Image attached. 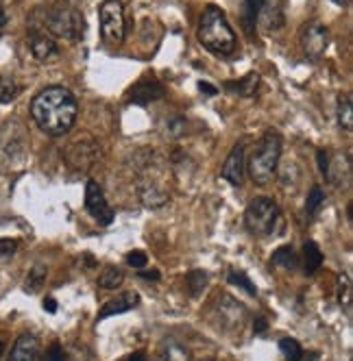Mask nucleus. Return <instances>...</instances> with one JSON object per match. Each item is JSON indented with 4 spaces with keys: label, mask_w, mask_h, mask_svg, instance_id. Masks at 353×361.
Wrapping results in <instances>:
<instances>
[{
    "label": "nucleus",
    "mask_w": 353,
    "mask_h": 361,
    "mask_svg": "<svg viewBox=\"0 0 353 361\" xmlns=\"http://www.w3.org/2000/svg\"><path fill=\"white\" fill-rule=\"evenodd\" d=\"M196 35H198V42L218 57H229L236 53V46H238L236 33L232 29L229 20H227L225 11L216 5L205 7L203 16L198 20Z\"/></svg>",
    "instance_id": "f03ea898"
},
{
    "label": "nucleus",
    "mask_w": 353,
    "mask_h": 361,
    "mask_svg": "<svg viewBox=\"0 0 353 361\" xmlns=\"http://www.w3.org/2000/svg\"><path fill=\"white\" fill-rule=\"evenodd\" d=\"M18 252V242L16 240H9V238H3L0 240V259H9Z\"/></svg>",
    "instance_id": "f704fd0d"
},
{
    "label": "nucleus",
    "mask_w": 353,
    "mask_h": 361,
    "mask_svg": "<svg viewBox=\"0 0 353 361\" xmlns=\"http://www.w3.org/2000/svg\"><path fill=\"white\" fill-rule=\"evenodd\" d=\"M138 194L142 204L148 209H160L168 202V192L160 183H155V180H142L138 185Z\"/></svg>",
    "instance_id": "f3484780"
},
{
    "label": "nucleus",
    "mask_w": 353,
    "mask_h": 361,
    "mask_svg": "<svg viewBox=\"0 0 353 361\" xmlns=\"http://www.w3.org/2000/svg\"><path fill=\"white\" fill-rule=\"evenodd\" d=\"M98 20H100V33L105 42L120 44L124 39V9L120 0H105L98 7Z\"/></svg>",
    "instance_id": "6e6552de"
},
{
    "label": "nucleus",
    "mask_w": 353,
    "mask_h": 361,
    "mask_svg": "<svg viewBox=\"0 0 353 361\" xmlns=\"http://www.w3.org/2000/svg\"><path fill=\"white\" fill-rule=\"evenodd\" d=\"M338 126L342 131L351 133L353 128V107H351V96H342L338 100Z\"/></svg>",
    "instance_id": "a878e982"
},
{
    "label": "nucleus",
    "mask_w": 353,
    "mask_h": 361,
    "mask_svg": "<svg viewBox=\"0 0 353 361\" xmlns=\"http://www.w3.org/2000/svg\"><path fill=\"white\" fill-rule=\"evenodd\" d=\"M327 161H330V152L318 150V168H321V172H323V174L327 172Z\"/></svg>",
    "instance_id": "4c0bfd02"
},
{
    "label": "nucleus",
    "mask_w": 353,
    "mask_h": 361,
    "mask_svg": "<svg viewBox=\"0 0 353 361\" xmlns=\"http://www.w3.org/2000/svg\"><path fill=\"white\" fill-rule=\"evenodd\" d=\"M3 353H5V344L0 342V361H3Z\"/></svg>",
    "instance_id": "49530a36"
},
{
    "label": "nucleus",
    "mask_w": 353,
    "mask_h": 361,
    "mask_svg": "<svg viewBox=\"0 0 353 361\" xmlns=\"http://www.w3.org/2000/svg\"><path fill=\"white\" fill-rule=\"evenodd\" d=\"M44 29L66 42H79L85 35V18L77 7L57 5L46 11Z\"/></svg>",
    "instance_id": "20e7f679"
},
{
    "label": "nucleus",
    "mask_w": 353,
    "mask_h": 361,
    "mask_svg": "<svg viewBox=\"0 0 353 361\" xmlns=\"http://www.w3.org/2000/svg\"><path fill=\"white\" fill-rule=\"evenodd\" d=\"M5 24H7V13H5V9L0 7V31L5 29Z\"/></svg>",
    "instance_id": "c03bdc74"
},
{
    "label": "nucleus",
    "mask_w": 353,
    "mask_h": 361,
    "mask_svg": "<svg viewBox=\"0 0 353 361\" xmlns=\"http://www.w3.org/2000/svg\"><path fill=\"white\" fill-rule=\"evenodd\" d=\"M332 3H336V5H340V7H347V5H349V0H332Z\"/></svg>",
    "instance_id": "a18cd8bd"
},
{
    "label": "nucleus",
    "mask_w": 353,
    "mask_h": 361,
    "mask_svg": "<svg viewBox=\"0 0 353 361\" xmlns=\"http://www.w3.org/2000/svg\"><path fill=\"white\" fill-rule=\"evenodd\" d=\"M66 161L74 168V170H81L88 172L90 168H94V164H98L100 159V144L88 135L74 140L72 144H68L66 152H64Z\"/></svg>",
    "instance_id": "1a4fd4ad"
},
{
    "label": "nucleus",
    "mask_w": 353,
    "mask_h": 361,
    "mask_svg": "<svg viewBox=\"0 0 353 361\" xmlns=\"http://www.w3.org/2000/svg\"><path fill=\"white\" fill-rule=\"evenodd\" d=\"M327 46H330V31H327L325 24L321 22H310L306 24L304 33H301V48L308 59L316 61L327 53Z\"/></svg>",
    "instance_id": "9d476101"
},
{
    "label": "nucleus",
    "mask_w": 353,
    "mask_h": 361,
    "mask_svg": "<svg viewBox=\"0 0 353 361\" xmlns=\"http://www.w3.org/2000/svg\"><path fill=\"white\" fill-rule=\"evenodd\" d=\"M31 116L35 124L50 137H61L72 131L79 116L74 94L61 85L46 87L31 100Z\"/></svg>",
    "instance_id": "f257e3e1"
},
{
    "label": "nucleus",
    "mask_w": 353,
    "mask_h": 361,
    "mask_svg": "<svg viewBox=\"0 0 353 361\" xmlns=\"http://www.w3.org/2000/svg\"><path fill=\"white\" fill-rule=\"evenodd\" d=\"M127 264H129V266H133V268H146L148 257H146L142 250H133V252H129V255H127Z\"/></svg>",
    "instance_id": "c9c22d12"
},
{
    "label": "nucleus",
    "mask_w": 353,
    "mask_h": 361,
    "mask_svg": "<svg viewBox=\"0 0 353 361\" xmlns=\"http://www.w3.org/2000/svg\"><path fill=\"white\" fill-rule=\"evenodd\" d=\"M280 350H282V355H284L288 361H301V359H304V348H301L299 342L292 340V338H284V340L280 342Z\"/></svg>",
    "instance_id": "2f4dec72"
},
{
    "label": "nucleus",
    "mask_w": 353,
    "mask_h": 361,
    "mask_svg": "<svg viewBox=\"0 0 353 361\" xmlns=\"http://www.w3.org/2000/svg\"><path fill=\"white\" fill-rule=\"evenodd\" d=\"M166 131H168L170 137H181V135H186V131H188V122H186L184 118H172V120L168 122V126H166Z\"/></svg>",
    "instance_id": "72a5a7b5"
},
{
    "label": "nucleus",
    "mask_w": 353,
    "mask_h": 361,
    "mask_svg": "<svg viewBox=\"0 0 353 361\" xmlns=\"http://www.w3.org/2000/svg\"><path fill=\"white\" fill-rule=\"evenodd\" d=\"M299 178H301V174H299V166H297L294 161H288V164L284 166L282 174H280V183H282V188H284V190H288V188H290V183H292V190H297Z\"/></svg>",
    "instance_id": "7c9ffc66"
},
{
    "label": "nucleus",
    "mask_w": 353,
    "mask_h": 361,
    "mask_svg": "<svg viewBox=\"0 0 353 361\" xmlns=\"http://www.w3.org/2000/svg\"><path fill=\"white\" fill-rule=\"evenodd\" d=\"M140 305V294L138 292H124L116 298H112L109 302L103 305V309L98 312V320H105L109 316H118V314H124V312H131Z\"/></svg>",
    "instance_id": "2eb2a0df"
},
{
    "label": "nucleus",
    "mask_w": 353,
    "mask_h": 361,
    "mask_svg": "<svg viewBox=\"0 0 353 361\" xmlns=\"http://www.w3.org/2000/svg\"><path fill=\"white\" fill-rule=\"evenodd\" d=\"M297 264H299V257H297V252H294L292 246H282V248H277L275 255L270 257V266L282 268V270H288V272H292V270L297 268Z\"/></svg>",
    "instance_id": "4be33fe9"
},
{
    "label": "nucleus",
    "mask_w": 353,
    "mask_h": 361,
    "mask_svg": "<svg viewBox=\"0 0 353 361\" xmlns=\"http://www.w3.org/2000/svg\"><path fill=\"white\" fill-rule=\"evenodd\" d=\"M323 204H325V194H323V190L318 185H314L310 190L308 200H306V216H308V220H312L318 214V209L323 207Z\"/></svg>",
    "instance_id": "cd10ccee"
},
{
    "label": "nucleus",
    "mask_w": 353,
    "mask_h": 361,
    "mask_svg": "<svg viewBox=\"0 0 353 361\" xmlns=\"http://www.w3.org/2000/svg\"><path fill=\"white\" fill-rule=\"evenodd\" d=\"M9 361H40V342L35 335L24 333L16 340Z\"/></svg>",
    "instance_id": "dca6fc26"
},
{
    "label": "nucleus",
    "mask_w": 353,
    "mask_h": 361,
    "mask_svg": "<svg viewBox=\"0 0 353 361\" xmlns=\"http://www.w3.org/2000/svg\"><path fill=\"white\" fill-rule=\"evenodd\" d=\"M44 309H46V312H50V314H55V312H57V302H55V298H46V300H44Z\"/></svg>",
    "instance_id": "a19ab883"
},
{
    "label": "nucleus",
    "mask_w": 353,
    "mask_h": 361,
    "mask_svg": "<svg viewBox=\"0 0 353 361\" xmlns=\"http://www.w3.org/2000/svg\"><path fill=\"white\" fill-rule=\"evenodd\" d=\"M266 326H268V324H266L264 318H256V322H253V331H256V333H264Z\"/></svg>",
    "instance_id": "79ce46f5"
},
{
    "label": "nucleus",
    "mask_w": 353,
    "mask_h": 361,
    "mask_svg": "<svg viewBox=\"0 0 353 361\" xmlns=\"http://www.w3.org/2000/svg\"><path fill=\"white\" fill-rule=\"evenodd\" d=\"M140 276H142V279H148V281H150V279L157 281V279H160V272H157V270H150V272H148V270H140Z\"/></svg>",
    "instance_id": "37998d69"
},
{
    "label": "nucleus",
    "mask_w": 353,
    "mask_h": 361,
    "mask_svg": "<svg viewBox=\"0 0 353 361\" xmlns=\"http://www.w3.org/2000/svg\"><path fill=\"white\" fill-rule=\"evenodd\" d=\"M198 90H201V92H205L208 96H216V94H218V90H216L214 85H210V83H203V81L198 83Z\"/></svg>",
    "instance_id": "58836bf2"
},
{
    "label": "nucleus",
    "mask_w": 353,
    "mask_h": 361,
    "mask_svg": "<svg viewBox=\"0 0 353 361\" xmlns=\"http://www.w3.org/2000/svg\"><path fill=\"white\" fill-rule=\"evenodd\" d=\"M323 266V252L316 242H306L304 244V272L308 276L316 274Z\"/></svg>",
    "instance_id": "412c9836"
},
{
    "label": "nucleus",
    "mask_w": 353,
    "mask_h": 361,
    "mask_svg": "<svg viewBox=\"0 0 353 361\" xmlns=\"http://www.w3.org/2000/svg\"><path fill=\"white\" fill-rule=\"evenodd\" d=\"M227 281L232 283V286H238V288H242L249 296H256L258 294V288L253 286V281H251L244 272H240V270H232L229 272V276H227Z\"/></svg>",
    "instance_id": "c85d7f7f"
},
{
    "label": "nucleus",
    "mask_w": 353,
    "mask_h": 361,
    "mask_svg": "<svg viewBox=\"0 0 353 361\" xmlns=\"http://www.w3.org/2000/svg\"><path fill=\"white\" fill-rule=\"evenodd\" d=\"M122 281H124V272L116 266H109L98 276V286L103 290H116L118 286H122Z\"/></svg>",
    "instance_id": "393cba45"
},
{
    "label": "nucleus",
    "mask_w": 353,
    "mask_h": 361,
    "mask_svg": "<svg viewBox=\"0 0 353 361\" xmlns=\"http://www.w3.org/2000/svg\"><path fill=\"white\" fill-rule=\"evenodd\" d=\"M29 48H31L33 57H35L37 61H42V63L53 61V59H57V55H59L57 44L53 42V37L46 35V31H31Z\"/></svg>",
    "instance_id": "4468645a"
},
{
    "label": "nucleus",
    "mask_w": 353,
    "mask_h": 361,
    "mask_svg": "<svg viewBox=\"0 0 353 361\" xmlns=\"http://www.w3.org/2000/svg\"><path fill=\"white\" fill-rule=\"evenodd\" d=\"M208 283H210L208 272H203V270H190V272H188V276H186V290H188V294H190V296L198 298L201 294L205 292Z\"/></svg>",
    "instance_id": "5701e85b"
},
{
    "label": "nucleus",
    "mask_w": 353,
    "mask_h": 361,
    "mask_svg": "<svg viewBox=\"0 0 353 361\" xmlns=\"http://www.w3.org/2000/svg\"><path fill=\"white\" fill-rule=\"evenodd\" d=\"M120 361H148V357L144 353H131V355H127V357L120 359Z\"/></svg>",
    "instance_id": "ea45409f"
},
{
    "label": "nucleus",
    "mask_w": 353,
    "mask_h": 361,
    "mask_svg": "<svg viewBox=\"0 0 353 361\" xmlns=\"http://www.w3.org/2000/svg\"><path fill=\"white\" fill-rule=\"evenodd\" d=\"M280 157H282V137L280 133L268 131L260 140V144L256 146L253 154H251V159L246 164L251 180L258 185H266L268 180H273L277 166H280Z\"/></svg>",
    "instance_id": "7ed1b4c3"
},
{
    "label": "nucleus",
    "mask_w": 353,
    "mask_h": 361,
    "mask_svg": "<svg viewBox=\"0 0 353 361\" xmlns=\"http://www.w3.org/2000/svg\"><path fill=\"white\" fill-rule=\"evenodd\" d=\"M44 281H46V266H33L31 268V272H29V276H27V283H24V286H27V292H37L42 286H44Z\"/></svg>",
    "instance_id": "473e14b6"
},
{
    "label": "nucleus",
    "mask_w": 353,
    "mask_h": 361,
    "mask_svg": "<svg viewBox=\"0 0 353 361\" xmlns=\"http://www.w3.org/2000/svg\"><path fill=\"white\" fill-rule=\"evenodd\" d=\"M166 90L160 81L155 79H144L140 83H136L131 90H129V102L133 105H150V102H155L160 98H164Z\"/></svg>",
    "instance_id": "f8f14e48"
},
{
    "label": "nucleus",
    "mask_w": 353,
    "mask_h": 361,
    "mask_svg": "<svg viewBox=\"0 0 353 361\" xmlns=\"http://www.w3.org/2000/svg\"><path fill=\"white\" fill-rule=\"evenodd\" d=\"M162 359L164 361H190L192 359V355H190V350L184 346V344H179V342H168L166 346H164V350H162Z\"/></svg>",
    "instance_id": "bb28decb"
},
{
    "label": "nucleus",
    "mask_w": 353,
    "mask_h": 361,
    "mask_svg": "<svg viewBox=\"0 0 353 361\" xmlns=\"http://www.w3.org/2000/svg\"><path fill=\"white\" fill-rule=\"evenodd\" d=\"M85 209L98 224L109 226L114 222V209L109 207V202L103 194V188H100L96 180H88V185H85Z\"/></svg>",
    "instance_id": "9b49d317"
},
{
    "label": "nucleus",
    "mask_w": 353,
    "mask_h": 361,
    "mask_svg": "<svg viewBox=\"0 0 353 361\" xmlns=\"http://www.w3.org/2000/svg\"><path fill=\"white\" fill-rule=\"evenodd\" d=\"M258 87H260V76L256 72L246 74L244 79H240L236 83H225V90H229L232 94H238V96H244V98L256 96Z\"/></svg>",
    "instance_id": "aec40b11"
},
{
    "label": "nucleus",
    "mask_w": 353,
    "mask_h": 361,
    "mask_svg": "<svg viewBox=\"0 0 353 361\" xmlns=\"http://www.w3.org/2000/svg\"><path fill=\"white\" fill-rule=\"evenodd\" d=\"M24 152H27L24 124L18 120H9L0 128V164L16 166L24 159Z\"/></svg>",
    "instance_id": "423d86ee"
},
{
    "label": "nucleus",
    "mask_w": 353,
    "mask_h": 361,
    "mask_svg": "<svg viewBox=\"0 0 353 361\" xmlns=\"http://www.w3.org/2000/svg\"><path fill=\"white\" fill-rule=\"evenodd\" d=\"M212 318L222 331H240L249 318L246 307L229 294H220L212 305Z\"/></svg>",
    "instance_id": "0eeeda50"
},
{
    "label": "nucleus",
    "mask_w": 353,
    "mask_h": 361,
    "mask_svg": "<svg viewBox=\"0 0 353 361\" xmlns=\"http://www.w3.org/2000/svg\"><path fill=\"white\" fill-rule=\"evenodd\" d=\"M20 94V85L13 76H0V105H9Z\"/></svg>",
    "instance_id": "b1692460"
},
{
    "label": "nucleus",
    "mask_w": 353,
    "mask_h": 361,
    "mask_svg": "<svg viewBox=\"0 0 353 361\" xmlns=\"http://www.w3.org/2000/svg\"><path fill=\"white\" fill-rule=\"evenodd\" d=\"M44 361H68V355L64 353V348L59 344H53V346H50V350L46 353Z\"/></svg>",
    "instance_id": "e433bc0d"
},
{
    "label": "nucleus",
    "mask_w": 353,
    "mask_h": 361,
    "mask_svg": "<svg viewBox=\"0 0 353 361\" xmlns=\"http://www.w3.org/2000/svg\"><path fill=\"white\" fill-rule=\"evenodd\" d=\"M338 302L347 314H351V302H353V288L347 274L340 276V288H338Z\"/></svg>",
    "instance_id": "c756f323"
},
{
    "label": "nucleus",
    "mask_w": 353,
    "mask_h": 361,
    "mask_svg": "<svg viewBox=\"0 0 353 361\" xmlns=\"http://www.w3.org/2000/svg\"><path fill=\"white\" fill-rule=\"evenodd\" d=\"M277 220H280V207H277V202L268 196L253 198L244 212V224L249 228V233H253L258 238L270 235Z\"/></svg>",
    "instance_id": "39448f33"
},
{
    "label": "nucleus",
    "mask_w": 353,
    "mask_h": 361,
    "mask_svg": "<svg viewBox=\"0 0 353 361\" xmlns=\"http://www.w3.org/2000/svg\"><path fill=\"white\" fill-rule=\"evenodd\" d=\"M325 176L332 180L334 185H340L342 180L351 178V161H349V154L336 152L334 157L327 161V172Z\"/></svg>",
    "instance_id": "a211bd4d"
},
{
    "label": "nucleus",
    "mask_w": 353,
    "mask_h": 361,
    "mask_svg": "<svg viewBox=\"0 0 353 361\" xmlns=\"http://www.w3.org/2000/svg\"><path fill=\"white\" fill-rule=\"evenodd\" d=\"M262 5H264V0H244L242 3L240 22H242V29L249 37H253V33H256V22H258Z\"/></svg>",
    "instance_id": "6ab92c4d"
},
{
    "label": "nucleus",
    "mask_w": 353,
    "mask_h": 361,
    "mask_svg": "<svg viewBox=\"0 0 353 361\" xmlns=\"http://www.w3.org/2000/svg\"><path fill=\"white\" fill-rule=\"evenodd\" d=\"M244 168H246V159H244V146L236 144L234 150L229 152V157L225 159L220 176L225 180H229L232 185H240L244 178Z\"/></svg>",
    "instance_id": "ddd939ff"
}]
</instances>
